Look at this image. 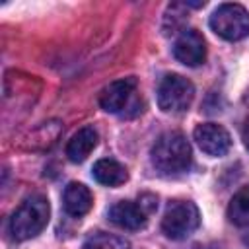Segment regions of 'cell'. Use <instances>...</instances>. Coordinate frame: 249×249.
<instances>
[{
	"mask_svg": "<svg viewBox=\"0 0 249 249\" xmlns=\"http://www.w3.org/2000/svg\"><path fill=\"white\" fill-rule=\"evenodd\" d=\"M152 163L165 175H177L191 167V144L181 132H163L152 146Z\"/></svg>",
	"mask_w": 249,
	"mask_h": 249,
	"instance_id": "obj_1",
	"label": "cell"
},
{
	"mask_svg": "<svg viewBox=\"0 0 249 249\" xmlns=\"http://www.w3.org/2000/svg\"><path fill=\"white\" fill-rule=\"evenodd\" d=\"M51 216V204L43 195L25 198L10 218V233L16 241H25L43 231Z\"/></svg>",
	"mask_w": 249,
	"mask_h": 249,
	"instance_id": "obj_2",
	"label": "cell"
},
{
	"mask_svg": "<svg viewBox=\"0 0 249 249\" xmlns=\"http://www.w3.org/2000/svg\"><path fill=\"white\" fill-rule=\"evenodd\" d=\"M200 224V214L191 200H171L161 218V230L171 239L189 237Z\"/></svg>",
	"mask_w": 249,
	"mask_h": 249,
	"instance_id": "obj_3",
	"label": "cell"
},
{
	"mask_svg": "<svg viewBox=\"0 0 249 249\" xmlns=\"http://www.w3.org/2000/svg\"><path fill=\"white\" fill-rule=\"evenodd\" d=\"M210 29L226 41H239L249 35V12L239 4H220L210 16Z\"/></svg>",
	"mask_w": 249,
	"mask_h": 249,
	"instance_id": "obj_4",
	"label": "cell"
},
{
	"mask_svg": "<svg viewBox=\"0 0 249 249\" xmlns=\"http://www.w3.org/2000/svg\"><path fill=\"white\" fill-rule=\"evenodd\" d=\"M195 97V86L181 74H167L158 86V105L163 113H183Z\"/></svg>",
	"mask_w": 249,
	"mask_h": 249,
	"instance_id": "obj_5",
	"label": "cell"
},
{
	"mask_svg": "<svg viewBox=\"0 0 249 249\" xmlns=\"http://www.w3.org/2000/svg\"><path fill=\"white\" fill-rule=\"evenodd\" d=\"M134 91H136V80L134 78H121L105 86L99 93V105L107 113H121L134 103Z\"/></svg>",
	"mask_w": 249,
	"mask_h": 249,
	"instance_id": "obj_6",
	"label": "cell"
},
{
	"mask_svg": "<svg viewBox=\"0 0 249 249\" xmlns=\"http://www.w3.org/2000/svg\"><path fill=\"white\" fill-rule=\"evenodd\" d=\"M195 136V142L198 144V148L208 154V156H214V158H220V156H226L228 150L231 148V138H230V132L216 124V123H202L195 128L193 132Z\"/></svg>",
	"mask_w": 249,
	"mask_h": 249,
	"instance_id": "obj_7",
	"label": "cell"
},
{
	"mask_svg": "<svg viewBox=\"0 0 249 249\" xmlns=\"http://www.w3.org/2000/svg\"><path fill=\"white\" fill-rule=\"evenodd\" d=\"M173 56L185 66H198L206 58L204 39L196 29H183L173 45Z\"/></svg>",
	"mask_w": 249,
	"mask_h": 249,
	"instance_id": "obj_8",
	"label": "cell"
},
{
	"mask_svg": "<svg viewBox=\"0 0 249 249\" xmlns=\"http://www.w3.org/2000/svg\"><path fill=\"white\" fill-rule=\"evenodd\" d=\"M107 218L123 230H140L148 222V212L132 200H119L107 210Z\"/></svg>",
	"mask_w": 249,
	"mask_h": 249,
	"instance_id": "obj_9",
	"label": "cell"
},
{
	"mask_svg": "<svg viewBox=\"0 0 249 249\" xmlns=\"http://www.w3.org/2000/svg\"><path fill=\"white\" fill-rule=\"evenodd\" d=\"M64 210L66 214L74 216V218H82L84 214L89 212L91 204H93V196L89 193V189L84 183H68V187L64 189Z\"/></svg>",
	"mask_w": 249,
	"mask_h": 249,
	"instance_id": "obj_10",
	"label": "cell"
},
{
	"mask_svg": "<svg viewBox=\"0 0 249 249\" xmlns=\"http://www.w3.org/2000/svg\"><path fill=\"white\" fill-rule=\"evenodd\" d=\"M95 146H97V132H95V128L84 126V128H80L70 138V142L66 146V156H68L70 161L80 163V161H84L93 152Z\"/></svg>",
	"mask_w": 249,
	"mask_h": 249,
	"instance_id": "obj_11",
	"label": "cell"
},
{
	"mask_svg": "<svg viewBox=\"0 0 249 249\" xmlns=\"http://www.w3.org/2000/svg\"><path fill=\"white\" fill-rule=\"evenodd\" d=\"M91 175L97 183L105 185V187H119L128 179V173L124 169V165H121L117 160H109L103 158L99 161L93 163Z\"/></svg>",
	"mask_w": 249,
	"mask_h": 249,
	"instance_id": "obj_12",
	"label": "cell"
},
{
	"mask_svg": "<svg viewBox=\"0 0 249 249\" xmlns=\"http://www.w3.org/2000/svg\"><path fill=\"white\" fill-rule=\"evenodd\" d=\"M228 218L235 226H249V185L241 187L228 204Z\"/></svg>",
	"mask_w": 249,
	"mask_h": 249,
	"instance_id": "obj_13",
	"label": "cell"
},
{
	"mask_svg": "<svg viewBox=\"0 0 249 249\" xmlns=\"http://www.w3.org/2000/svg\"><path fill=\"white\" fill-rule=\"evenodd\" d=\"M84 249H130V243L121 235L95 231L84 241Z\"/></svg>",
	"mask_w": 249,
	"mask_h": 249,
	"instance_id": "obj_14",
	"label": "cell"
},
{
	"mask_svg": "<svg viewBox=\"0 0 249 249\" xmlns=\"http://www.w3.org/2000/svg\"><path fill=\"white\" fill-rule=\"evenodd\" d=\"M185 4H171L165 12V18H163V33L165 35H173L177 31H183V23L187 19V14H185Z\"/></svg>",
	"mask_w": 249,
	"mask_h": 249,
	"instance_id": "obj_15",
	"label": "cell"
},
{
	"mask_svg": "<svg viewBox=\"0 0 249 249\" xmlns=\"http://www.w3.org/2000/svg\"><path fill=\"white\" fill-rule=\"evenodd\" d=\"M138 204H140L148 214H152V212L156 210V206H158V198H156L154 195H142V196L138 198Z\"/></svg>",
	"mask_w": 249,
	"mask_h": 249,
	"instance_id": "obj_16",
	"label": "cell"
},
{
	"mask_svg": "<svg viewBox=\"0 0 249 249\" xmlns=\"http://www.w3.org/2000/svg\"><path fill=\"white\" fill-rule=\"evenodd\" d=\"M241 138H243V144H245V148L249 150V119L245 121V124H243V130H241Z\"/></svg>",
	"mask_w": 249,
	"mask_h": 249,
	"instance_id": "obj_17",
	"label": "cell"
},
{
	"mask_svg": "<svg viewBox=\"0 0 249 249\" xmlns=\"http://www.w3.org/2000/svg\"><path fill=\"white\" fill-rule=\"evenodd\" d=\"M245 243H247V245H249V235H247V237H245Z\"/></svg>",
	"mask_w": 249,
	"mask_h": 249,
	"instance_id": "obj_18",
	"label": "cell"
}]
</instances>
